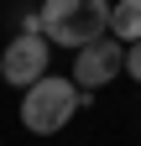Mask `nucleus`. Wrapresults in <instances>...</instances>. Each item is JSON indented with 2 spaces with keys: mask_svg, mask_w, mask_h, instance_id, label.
<instances>
[{
  "mask_svg": "<svg viewBox=\"0 0 141 146\" xmlns=\"http://www.w3.org/2000/svg\"><path fill=\"white\" fill-rule=\"evenodd\" d=\"M42 31L58 47H89L110 31V0H47L42 5Z\"/></svg>",
  "mask_w": 141,
  "mask_h": 146,
  "instance_id": "nucleus-1",
  "label": "nucleus"
},
{
  "mask_svg": "<svg viewBox=\"0 0 141 146\" xmlns=\"http://www.w3.org/2000/svg\"><path fill=\"white\" fill-rule=\"evenodd\" d=\"M78 104H89V89H78V84L58 78V73H47V78H37V84L26 89L21 120H26L31 136H52V131H63V125L73 120Z\"/></svg>",
  "mask_w": 141,
  "mask_h": 146,
  "instance_id": "nucleus-2",
  "label": "nucleus"
},
{
  "mask_svg": "<svg viewBox=\"0 0 141 146\" xmlns=\"http://www.w3.org/2000/svg\"><path fill=\"white\" fill-rule=\"evenodd\" d=\"M126 73V47L115 42V36H99V42H89V47H78L73 52V78H78V89H104L110 78H120Z\"/></svg>",
  "mask_w": 141,
  "mask_h": 146,
  "instance_id": "nucleus-3",
  "label": "nucleus"
},
{
  "mask_svg": "<svg viewBox=\"0 0 141 146\" xmlns=\"http://www.w3.org/2000/svg\"><path fill=\"white\" fill-rule=\"evenodd\" d=\"M0 78L31 89L37 78H47V36H16L0 58Z\"/></svg>",
  "mask_w": 141,
  "mask_h": 146,
  "instance_id": "nucleus-4",
  "label": "nucleus"
},
{
  "mask_svg": "<svg viewBox=\"0 0 141 146\" xmlns=\"http://www.w3.org/2000/svg\"><path fill=\"white\" fill-rule=\"evenodd\" d=\"M110 36L120 47L141 42V0H115L110 5Z\"/></svg>",
  "mask_w": 141,
  "mask_h": 146,
  "instance_id": "nucleus-5",
  "label": "nucleus"
},
{
  "mask_svg": "<svg viewBox=\"0 0 141 146\" xmlns=\"http://www.w3.org/2000/svg\"><path fill=\"white\" fill-rule=\"evenodd\" d=\"M126 68H131V78L141 84V42H131V47H126Z\"/></svg>",
  "mask_w": 141,
  "mask_h": 146,
  "instance_id": "nucleus-6",
  "label": "nucleus"
}]
</instances>
